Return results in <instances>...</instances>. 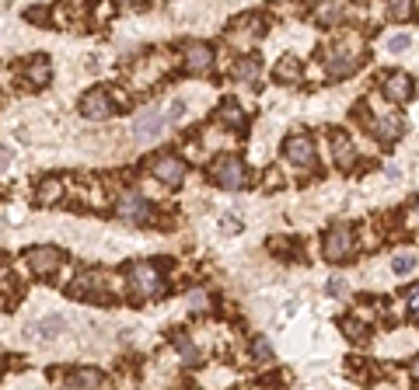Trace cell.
<instances>
[{
    "label": "cell",
    "mask_w": 419,
    "mask_h": 390,
    "mask_svg": "<svg viewBox=\"0 0 419 390\" xmlns=\"http://www.w3.org/2000/svg\"><path fill=\"white\" fill-rule=\"evenodd\" d=\"M129 289L140 296V300H154V296H164V275L157 272V265H129Z\"/></svg>",
    "instance_id": "6da1fadb"
},
{
    "label": "cell",
    "mask_w": 419,
    "mask_h": 390,
    "mask_svg": "<svg viewBox=\"0 0 419 390\" xmlns=\"http://www.w3.org/2000/svg\"><path fill=\"white\" fill-rule=\"evenodd\" d=\"M209 178H214L221 188H231V192H238V188L248 181V171H245V164H242L238 157L224 154V157H217V161H214V168H209Z\"/></svg>",
    "instance_id": "7a4b0ae2"
},
{
    "label": "cell",
    "mask_w": 419,
    "mask_h": 390,
    "mask_svg": "<svg viewBox=\"0 0 419 390\" xmlns=\"http://www.w3.org/2000/svg\"><path fill=\"white\" fill-rule=\"evenodd\" d=\"M360 63H363V53H360L356 46H349V42L332 46V49L325 53V74H329V77H346V74H353Z\"/></svg>",
    "instance_id": "3957f363"
},
{
    "label": "cell",
    "mask_w": 419,
    "mask_h": 390,
    "mask_svg": "<svg viewBox=\"0 0 419 390\" xmlns=\"http://www.w3.org/2000/svg\"><path fill=\"white\" fill-rule=\"evenodd\" d=\"M325 258L329 261H349L353 258V234H349V227H332L329 234H325Z\"/></svg>",
    "instance_id": "277c9868"
},
{
    "label": "cell",
    "mask_w": 419,
    "mask_h": 390,
    "mask_svg": "<svg viewBox=\"0 0 419 390\" xmlns=\"http://www.w3.org/2000/svg\"><path fill=\"white\" fill-rule=\"evenodd\" d=\"M112 112H116V108H112V98H109L105 88H95V91H88V95L81 98V115L91 119V122H105Z\"/></svg>",
    "instance_id": "5b68a950"
},
{
    "label": "cell",
    "mask_w": 419,
    "mask_h": 390,
    "mask_svg": "<svg viewBox=\"0 0 419 390\" xmlns=\"http://www.w3.org/2000/svg\"><path fill=\"white\" fill-rule=\"evenodd\" d=\"M147 168H150V174H154V178H161L164 185H178V181L185 178V164H182L178 157H171V154L150 157V161H147Z\"/></svg>",
    "instance_id": "8992f818"
},
{
    "label": "cell",
    "mask_w": 419,
    "mask_h": 390,
    "mask_svg": "<svg viewBox=\"0 0 419 390\" xmlns=\"http://www.w3.org/2000/svg\"><path fill=\"white\" fill-rule=\"evenodd\" d=\"M182 63H185V74H209V67H214V49L206 42H189L185 53H182Z\"/></svg>",
    "instance_id": "52a82bcc"
},
{
    "label": "cell",
    "mask_w": 419,
    "mask_h": 390,
    "mask_svg": "<svg viewBox=\"0 0 419 390\" xmlns=\"http://www.w3.org/2000/svg\"><path fill=\"white\" fill-rule=\"evenodd\" d=\"M119 216L126 223H147L150 220V202L140 192H122L119 195Z\"/></svg>",
    "instance_id": "ba28073f"
},
{
    "label": "cell",
    "mask_w": 419,
    "mask_h": 390,
    "mask_svg": "<svg viewBox=\"0 0 419 390\" xmlns=\"http://www.w3.org/2000/svg\"><path fill=\"white\" fill-rule=\"evenodd\" d=\"M283 154H287V161L290 164H297V168H315V143L304 136V133H297V136H290L287 140V147H283Z\"/></svg>",
    "instance_id": "9c48e42d"
},
{
    "label": "cell",
    "mask_w": 419,
    "mask_h": 390,
    "mask_svg": "<svg viewBox=\"0 0 419 390\" xmlns=\"http://www.w3.org/2000/svg\"><path fill=\"white\" fill-rule=\"evenodd\" d=\"M60 261H63V254L56 247H32L29 251V268L35 275H53L60 268Z\"/></svg>",
    "instance_id": "30bf717a"
},
{
    "label": "cell",
    "mask_w": 419,
    "mask_h": 390,
    "mask_svg": "<svg viewBox=\"0 0 419 390\" xmlns=\"http://www.w3.org/2000/svg\"><path fill=\"white\" fill-rule=\"evenodd\" d=\"M266 32V25H262V18L259 15H245V18H238L235 25H231V32H228V39L231 42H252V39H259Z\"/></svg>",
    "instance_id": "8fae6325"
},
{
    "label": "cell",
    "mask_w": 419,
    "mask_h": 390,
    "mask_svg": "<svg viewBox=\"0 0 419 390\" xmlns=\"http://www.w3.org/2000/svg\"><path fill=\"white\" fill-rule=\"evenodd\" d=\"M161 129H164V115H161L157 108L140 112V115H136V122H133V136H136V140H157V136H161Z\"/></svg>",
    "instance_id": "7c38bea8"
},
{
    "label": "cell",
    "mask_w": 419,
    "mask_h": 390,
    "mask_svg": "<svg viewBox=\"0 0 419 390\" xmlns=\"http://www.w3.org/2000/svg\"><path fill=\"white\" fill-rule=\"evenodd\" d=\"M384 95H388L391 101H405V98H412V77L402 74V70L388 74V77H384Z\"/></svg>",
    "instance_id": "4fadbf2b"
},
{
    "label": "cell",
    "mask_w": 419,
    "mask_h": 390,
    "mask_svg": "<svg viewBox=\"0 0 419 390\" xmlns=\"http://www.w3.org/2000/svg\"><path fill=\"white\" fill-rule=\"evenodd\" d=\"M332 154H335V164H339L342 171H349L353 161H356V150H353V143H349L346 133H332Z\"/></svg>",
    "instance_id": "5bb4252c"
},
{
    "label": "cell",
    "mask_w": 419,
    "mask_h": 390,
    "mask_svg": "<svg viewBox=\"0 0 419 390\" xmlns=\"http://www.w3.org/2000/svg\"><path fill=\"white\" fill-rule=\"evenodd\" d=\"M105 289V279H102V272H81L77 275V282L70 286V296H88V293H102Z\"/></svg>",
    "instance_id": "9a60e30c"
},
{
    "label": "cell",
    "mask_w": 419,
    "mask_h": 390,
    "mask_svg": "<svg viewBox=\"0 0 419 390\" xmlns=\"http://www.w3.org/2000/svg\"><path fill=\"white\" fill-rule=\"evenodd\" d=\"M63 380H67L70 387L91 390V387H102V383H105V373H102V369H70Z\"/></svg>",
    "instance_id": "2e32d148"
},
{
    "label": "cell",
    "mask_w": 419,
    "mask_h": 390,
    "mask_svg": "<svg viewBox=\"0 0 419 390\" xmlns=\"http://www.w3.org/2000/svg\"><path fill=\"white\" fill-rule=\"evenodd\" d=\"M349 15H353L349 4H342V0H329V4L318 8V25H339V22L349 18Z\"/></svg>",
    "instance_id": "e0dca14e"
},
{
    "label": "cell",
    "mask_w": 419,
    "mask_h": 390,
    "mask_svg": "<svg viewBox=\"0 0 419 390\" xmlns=\"http://www.w3.org/2000/svg\"><path fill=\"white\" fill-rule=\"evenodd\" d=\"M217 119L224 122V126H231V129H238V126H245V108L238 105V101H221V108H217Z\"/></svg>",
    "instance_id": "ac0fdd59"
},
{
    "label": "cell",
    "mask_w": 419,
    "mask_h": 390,
    "mask_svg": "<svg viewBox=\"0 0 419 390\" xmlns=\"http://www.w3.org/2000/svg\"><path fill=\"white\" fill-rule=\"evenodd\" d=\"M171 341H175V352L182 355V366H199V362H203L199 348H196L189 338H182V334H171Z\"/></svg>",
    "instance_id": "d6986e66"
},
{
    "label": "cell",
    "mask_w": 419,
    "mask_h": 390,
    "mask_svg": "<svg viewBox=\"0 0 419 390\" xmlns=\"http://www.w3.org/2000/svg\"><path fill=\"white\" fill-rule=\"evenodd\" d=\"M273 77H276L280 84H294V81L301 77V63H297L294 56H283V60L276 63V70H273Z\"/></svg>",
    "instance_id": "ffe728a7"
},
{
    "label": "cell",
    "mask_w": 419,
    "mask_h": 390,
    "mask_svg": "<svg viewBox=\"0 0 419 390\" xmlns=\"http://www.w3.org/2000/svg\"><path fill=\"white\" fill-rule=\"evenodd\" d=\"M60 195H63V181H60V178H46V181L39 185V202H42V206L60 202Z\"/></svg>",
    "instance_id": "44dd1931"
},
{
    "label": "cell",
    "mask_w": 419,
    "mask_h": 390,
    "mask_svg": "<svg viewBox=\"0 0 419 390\" xmlns=\"http://www.w3.org/2000/svg\"><path fill=\"white\" fill-rule=\"evenodd\" d=\"M255 77H259V63H255V60H238V63H235V81L252 84Z\"/></svg>",
    "instance_id": "7402d4cb"
},
{
    "label": "cell",
    "mask_w": 419,
    "mask_h": 390,
    "mask_svg": "<svg viewBox=\"0 0 419 390\" xmlns=\"http://www.w3.org/2000/svg\"><path fill=\"white\" fill-rule=\"evenodd\" d=\"M60 331H63V320H60V317H46V320L32 324V334H42V338H56Z\"/></svg>",
    "instance_id": "603a6c76"
},
{
    "label": "cell",
    "mask_w": 419,
    "mask_h": 390,
    "mask_svg": "<svg viewBox=\"0 0 419 390\" xmlns=\"http://www.w3.org/2000/svg\"><path fill=\"white\" fill-rule=\"evenodd\" d=\"M29 81L32 84H49V60H32L29 63Z\"/></svg>",
    "instance_id": "cb8c5ba5"
},
{
    "label": "cell",
    "mask_w": 419,
    "mask_h": 390,
    "mask_svg": "<svg viewBox=\"0 0 419 390\" xmlns=\"http://www.w3.org/2000/svg\"><path fill=\"white\" fill-rule=\"evenodd\" d=\"M374 133L384 140V143H395L398 140V122L395 119H384V122H374Z\"/></svg>",
    "instance_id": "d4e9b609"
},
{
    "label": "cell",
    "mask_w": 419,
    "mask_h": 390,
    "mask_svg": "<svg viewBox=\"0 0 419 390\" xmlns=\"http://www.w3.org/2000/svg\"><path fill=\"white\" fill-rule=\"evenodd\" d=\"M252 355H255V362H269V359H273L269 341H266V338H252Z\"/></svg>",
    "instance_id": "484cf974"
},
{
    "label": "cell",
    "mask_w": 419,
    "mask_h": 390,
    "mask_svg": "<svg viewBox=\"0 0 419 390\" xmlns=\"http://www.w3.org/2000/svg\"><path fill=\"white\" fill-rule=\"evenodd\" d=\"M388 8H391V18H409V11H412V0H388Z\"/></svg>",
    "instance_id": "4316f807"
},
{
    "label": "cell",
    "mask_w": 419,
    "mask_h": 390,
    "mask_svg": "<svg viewBox=\"0 0 419 390\" xmlns=\"http://www.w3.org/2000/svg\"><path fill=\"white\" fill-rule=\"evenodd\" d=\"M412 265H416V258H412V254H398V258L391 261V268H395L398 275H405V272H409Z\"/></svg>",
    "instance_id": "83f0119b"
},
{
    "label": "cell",
    "mask_w": 419,
    "mask_h": 390,
    "mask_svg": "<svg viewBox=\"0 0 419 390\" xmlns=\"http://www.w3.org/2000/svg\"><path fill=\"white\" fill-rule=\"evenodd\" d=\"M405 303H409V314L419 317V286H412V289L405 293Z\"/></svg>",
    "instance_id": "f1b7e54d"
},
{
    "label": "cell",
    "mask_w": 419,
    "mask_h": 390,
    "mask_svg": "<svg viewBox=\"0 0 419 390\" xmlns=\"http://www.w3.org/2000/svg\"><path fill=\"white\" fill-rule=\"evenodd\" d=\"M388 49H391V53H405V49H409V35H391V39H388Z\"/></svg>",
    "instance_id": "f546056e"
},
{
    "label": "cell",
    "mask_w": 419,
    "mask_h": 390,
    "mask_svg": "<svg viewBox=\"0 0 419 390\" xmlns=\"http://www.w3.org/2000/svg\"><path fill=\"white\" fill-rule=\"evenodd\" d=\"M206 293H189V310H206Z\"/></svg>",
    "instance_id": "4dcf8cb0"
},
{
    "label": "cell",
    "mask_w": 419,
    "mask_h": 390,
    "mask_svg": "<svg viewBox=\"0 0 419 390\" xmlns=\"http://www.w3.org/2000/svg\"><path fill=\"white\" fill-rule=\"evenodd\" d=\"M221 230H224V234H235V230H242V220H235V216H224Z\"/></svg>",
    "instance_id": "1f68e13d"
},
{
    "label": "cell",
    "mask_w": 419,
    "mask_h": 390,
    "mask_svg": "<svg viewBox=\"0 0 419 390\" xmlns=\"http://www.w3.org/2000/svg\"><path fill=\"white\" fill-rule=\"evenodd\" d=\"M182 115H185V101H175V105H171V119L178 122Z\"/></svg>",
    "instance_id": "d6a6232c"
},
{
    "label": "cell",
    "mask_w": 419,
    "mask_h": 390,
    "mask_svg": "<svg viewBox=\"0 0 419 390\" xmlns=\"http://www.w3.org/2000/svg\"><path fill=\"white\" fill-rule=\"evenodd\" d=\"M126 4H129V8H136V11H143V8H147V0H126Z\"/></svg>",
    "instance_id": "836d02e7"
},
{
    "label": "cell",
    "mask_w": 419,
    "mask_h": 390,
    "mask_svg": "<svg viewBox=\"0 0 419 390\" xmlns=\"http://www.w3.org/2000/svg\"><path fill=\"white\" fill-rule=\"evenodd\" d=\"M412 380H416V383H419V359H416V362H412Z\"/></svg>",
    "instance_id": "e575fe53"
},
{
    "label": "cell",
    "mask_w": 419,
    "mask_h": 390,
    "mask_svg": "<svg viewBox=\"0 0 419 390\" xmlns=\"http://www.w3.org/2000/svg\"><path fill=\"white\" fill-rule=\"evenodd\" d=\"M4 369H8V359H4V355H0V376H4Z\"/></svg>",
    "instance_id": "d590c367"
}]
</instances>
